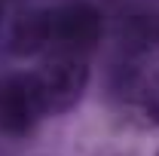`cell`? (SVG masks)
I'll return each mask as SVG.
<instances>
[{"mask_svg":"<svg viewBox=\"0 0 159 156\" xmlns=\"http://www.w3.org/2000/svg\"><path fill=\"white\" fill-rule=\"evenodd\" d=\"M3 21H6V3L0 0V31H3Z\"/></svg>","mask_w":159,"mask_h":156,"instance_id":"8992f818","label":"cell"},{"mask_svg":"<svg viewBox=\"0 0 159 156\" xmlns=\"http://www.w3.org/2000/svg\"><path fill=\"white\" fill-rule=\"evenodd\" d=\"M31 74H34L46 117L67 113L70 107L80 104V98L89 86V61L74 58V55H46L43 64Z\"/></svg>","mask_w":159,"mask_h":156,"instance_id":"3957f363","label":"cell"},{"mask_svg":"<svg viewBox=\"0 0 159 156\" xmlns=\"http://www.w3.org/2000/svg\"><path fill=\"white\" fill-rule=\"evenodd\" d=\"M46 117L31 71H16L0 80V132L9 138H28Z\"/></svg>","mask_w":159,"mask_h":156,"instance_id":"277c9868","label":"cell"},{"mask_svg":"<svg viewBox=\"0 0 159 156\" xmlns=\"http://www.w3.org/2000/svg\"><path fill=\"white\" fill-rule=\"evenodd\" d=\"M110 89L125 119L159 129V12H135L122 25Z\"/></svg>","mask_w":159,"mask_h":156,"instance_id":"6da1fadb","label":"cell"},{"mask_svg":"<svg viewBox=\"0 0 159 156\" xmlns=\"http://www.w3.org/2000/svg\"><path fill=\"white\" fill-rule=\"evenodd\" d=\"M156 156H159V153H156Z\"/></svg>","mask_w":159,"mask_h":156,"instance_id":"52a82bcc","label":"cell"},{"mask_svg":"<svg viewBox=\"0 0 159 156\" xmlns=\"http://www.w3.org/2000/svg\"><path fill=\"white\" fill-rule=\"evenodd\" d=\"M104 37V16L98 6L77 0L55 9H46V55L89 58Z\"/></svg>","mask_w":159,"mask_h":156,"instance_id":"7a4b0ae2","label":"cell"},{"mask_svg":"<svg viewBox=\"0 0 159 156\" xmlns=\"http://www.w3.org/2000/svg\"><path fill=\"white\" fill-rule=\"evenodd\" d=\"M6 46L19 58L46 55V9H21L9 21Z\"/></svg>","mask_w":159,"mask_h":156,"instance_id":"5b68a950","label":"cell"}]
</instances>
